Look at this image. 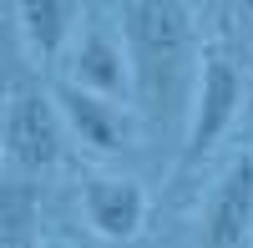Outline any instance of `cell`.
Masks as SVG:
<instances>
[{
    "label": "cell",
    "instance_id": "8",
    "mask_svg": "<svg viewBox=\"0 0 253 248\" xmlns=\"http://www.w3.org/2000/svg\"><path fill=\"white\" fill-rule=\"evenodd\" d=\"M15 26H20L31 66L56 76L61 56H66V41L76 31V0H15Z\"/></svg>",
    "mask_w": 253,
    "mask_h": 248
},
{
    "label": "cell",
    "instance_id": "4",
    "mask_svg": "<svg viewBox=\"0 0 253 248\" xmlns=\"http://www.w3.org/2000/svg\"><path fill=\"white\" fill-rule=\"evenodd\" d=\"M51 96H56V107H61L66 132L91 157L126 152V142H132V112H126L117 96L86 91V86H76V81H66V76H51Z\"/></svg>",
    "mask_w": 253,
    "mask_h": 248
},
{
    "label": "cell",
    "instance_id": "2",
    "mask_svg": "<svg viewBox=\"0 0 253 248\" xmlns=\"http://www.w3.org/2000/svg\"><path fill=\"white\" fill-rule=\"evenodd\" d=\"M243 96L248 81L238 56L223 41H208L198 51V71H193V96H187V137H182V157H177V177L193 172L198 162L233 132V122L243 117Z\"/></svg>",
    "mask_w": 253,
    "mask_h": 248
},
{
    "label": "cell",
    "instance_id": "10",
    "mask_svg": "<svg viewBox=\"0 0 253 248\" xmlns=\"http://www.w3.org/2000/svg\"><path fill=\"white\" fill-rule=\"evenodd\" d=\"M5 91L10 86H0V127H5ZM0 162H5V142H0Z\"/></svg>",
    "mask_w": 253,
    "mask_h": 248
},
{
    "label": "cell",
    "instance_id": "7",
    "mask_svg": "<svg viewBox=\"0 0 253 248\" xmlns=\"http://www.w3.org/2000/svg\"><path fill=\"white\" fill-rule=\"evenodd\" d=\"M152 198L137 177H86L81 182V218L101 243H132L147 228Z\"/></svg>",
    "mask_w": 253,
    "mask_h": 248
},
{
    "label": "cell",
    "instance_id": "6",
    "mask_svg": "<svg viewBox=\"0 0 253 248\" xmlns=\"http://www.w3.org/2000/svg\"><path fill=\"white\" fill-rule=\"evenodd\" d=\"M198 233L208 248H243L253 243V152H238L218 172L213 193L203 203Z\"/></svg>",
    "mask_w": 253,
    "mask_h": 248
},
{
    "label": "cell",
    "instance_id": "9",
    "mask_svg": "<svg viewBox=\"0 0 253 248\" xmlns=\"http://www.w3.org/2000/svg\"><path fill=\"white\" fill-rule=\"evenodd\" d=\"M41 172L0 162V248H26L41 233Z\"/></svg>",
    "mask_w": 253,
    "mask_h": 248
},
{
    "label": "cell",
    "instance_id": "11",
    "mask_svg": "<svg viewBox=\"0 0 253 248\" xmlns=\"http://www.w3.org/2000/svg\"><path fill=\"white\" fill-rule=\"evenodd\" d=\"M228 5H233L238 15H253V0H228Z\"/></svg>",
    "mask_w": 253,
    "mask_h": 248
},
{
    "label": "cell",
    "instance_id": "1",
    "mask_svg": "<svg viewBox=\"0 0 253 248\" xmlns=\"http://www.w3.org/2000/svg\"><path fill=\"white\" fill-rule=\"evenodd\" d=\"M122 46L132 61V107L142 122L187 117L198 71V10L193 0H122Z\"/></svg>",
    "mask_w": 253,
    "mask_h": 248
},
{
    "label": "cell",
    "instance_id": "5",
    "mask_svg": "<svg viewBox=\"0 0 253 248\" xmlns=\"http://www.w3.org/2000/svg\"><path fill=\"white\" fill-rule=\"evenodd\" d=\"M56 76H66L76 86H86V91H101V96L132 101V61H126V46L101 20H86L81 31H71Z\"/></svg>",
    "mask_w": 253,
    "mask_h": 248
},
{
    "label": "cell",
    "instance_id": "3",
    "mask_svg": "<svg viewBox=\"0 0 253 248\" xmlns=\"http://www.w3.org/2000/svg\"><path fill=\"white\" fill-rule=\"evenodd\" d=\"M0 142H5V162L26 172H51L61 157H66V122H61V107L51 86H10L5 91V127H0Z\"/></svg>",
    "mask_w": 253,
    "mask_h": 248
}]
</instances>
